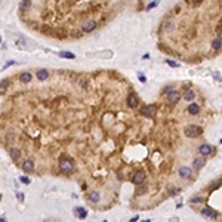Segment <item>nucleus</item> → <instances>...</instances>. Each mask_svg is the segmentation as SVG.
Here are the masks:
<instances>
[{
	"label": "nucleus",
	"instance_id": "b1692460",
	"mask_svg": "<svg viewBox=\"0 0 222 222\" xmlns=\"http://www.w3.org/2000/svg\"><path fill=\"white\" fill-rule=\"evenodd\" d=\"M30 3H31V0H22V2H21V7H28Z\"/></svg>",
	"mask_w": 222,
	"mask_h": 222
},
{
	"label": "nucleus",
	"instance_id": "dca6fc26",
	"mask_svg": "<svg viewBox=\"0 0 222 222\" xmlns=\"http://www.w3.org/2000/svg\"><path fill=\"white\" fill-rule=\"evenodd\" d=\"M194 96H195V93H194L193 90H187V92L184 93V99H185V101H188V102H190V101H193V99H194Z\"/></svg>",
	"mask_w": 222,
	"mask_h": 222
},
{
	"label": "nucleus",
	"instance_id": "473e14b6",
	"mask_svg": "<svg viewBox=\"0 0 222 222\" xmlns=\"http://www.w3.org/2000/svg\"><path fill=\"white\" fill-rule=\"evenodd\" d=\"M221 144H222V139H221Z\"/></svg>",
	"mask_w": 222,
	"mask_h": 222
},
{
	"label": "nucleus",
	"instance_id": "ddd939ff",
	"mask_svg": "<svg viewBox=\"0 0 222 222\" xmlns=\"http://www.w3.org/2000/svg\"><path fill=\"white\" fill-rule=\"evenodd\" d=\"M22 169L25 170V172H31V170L34 169V163H33V160H27V161H24Z\"/></svg>",
	"mask_w": 222,
	"mask_h": 222
},
{
	"label": "nucleus",
	"instance_id": "bb28decb",
	"mask_svg": "<svg viewBox=\"0 0 222 222\" xmlns=\"http://www.w3.org/2000/svg\"><path fill=\"white\" fill-rule=\"evenodd\" d=\"M80 86L82 88H88V82L86 80H80Z\"/></svg>",
	"mask_w": 222,
	"mask_h": 222
},
{
	"label": "nucleus",
	"instance_id": "412c9836",
	"mask_svg": "<svg viewBox=\"0 0 222 222\" xmlns=\"http://www.w3.org/2000/svg\"><path fill=\"white\" fill-rule=\"evenodd\" d=\"M30 80H31V74H30V73L21 74V82H22V83H28Z\"/></svg>",
	"mask_w": 222,
	"mask_h": 222
},
{
	"label": "nucleus",
	"instance_id": "9d476101",
	"mask_svg": "<svg viewBox=\"0 0 222 222\" xmlns=\"http://www.w3.org/2000/svg\"><path fill=\"white\" fill-rule=\"evenodd\" d=\"M187 111H188V114H191V116H197V114L200 113V105H199V104H195V102H193V104L188 105Z\"/></svg>",
	"mask_w": 222,
	"mask_h": 222
},
{
	"label": "nucleus",
	"instance_id": "0eeeda50",
	"mask_svg": "<svg viewBox=\"0 0 222 222\" xmlns=\"http://www.w3.org/2000/svg\"><path fill=\"white\" fill-rule=\"evenodd\" d=\"M126 102H127V105H129L130 108H136L138 107V98H136V95L135 93H129L127 95V99H126Z\"/></svg>",
	"mask_w": 222,
	"mask_h": 222
},
{
	"label": "nucleus",
	"instance_id": "39448f33",
	"mask_svg": "<svg viewBox=\"0 0 222 222\" xmlns=\"http://www.w3.org/2000/svg\"><path fill=\"white\" fill-rule=\"evenodd\" d=\"M156 107L154 105H145V107H142V110H141V114H144V116H147V117H154L156 116Z\"/></svg>",
	"mask_w": 222,
	"mask_h": 222
},
{
	"label": "nucleus",
	"instance_id": "7ed1b4c3",
	"mask_svg": "<svg viewBox=\"0 0 222 222\" xmlns=\"http://www.w3.org/2000/svg\"><path fill=\"white\" fill-rule=\"evenodd\" d=\"M95 28H96V21L95 19H88L86 22H83V25H82V31H84V33L93 31Z\"/></svg>",
	"mask_w": 222,
	"mask_h": 222
},
{
	"label": "nucleus",
	"instance_id": "1a4fd4ad",
	"mask_svg": "<svg viewBox=\"0 0 222 222\" xmlns=\"http://www.w3.org/2000/svg\"><path fill=\"white\" fill-rule=\"evenodd\" d=\"M212 151H213V148L210 147L209 144H203V145L199 147V152L201 156H209V154H212Z\"/></svg>",
	"mask_w": 222,
	"mask_h": 222
},
{
	"label": "nucleus",
	"instance_id": "4be33fe9",
	"mask_svg": "<svg viewBox=\"0 0 222 222\" xmlns=\"http://www.w3.org/2000/svg\"><path fill=\"white\" fill-rule=\"evenodd\" d=\"M7 84H9V82H7V80H3L2 83H0V92H3V90H6V88H7Z\"/></svg>",
	"mask_w": 222,
	"mask_h": 222
},
{
	"label": "nucleus",
	"instance_id": "20e7f679",
	"mask_svg": "<svg viewBox=\"0 0 222 222\" xmlns=\"http://www.w3.org/2000/svg\"><path fill=\"white\" fill-rule=\"evenodd\" d=\"M181 93H179V90H172V92H169L167 93V99L170 104H176V102L181 101Z\"/></svg>",
	"mask_w": 222,
	"mask_h": 222
},
{
	"label": "nucleus",
	"instance_id": "f3484780",
	"mask_svg": "<svg viewBox=\"0 0 222 222\" xmlns=\"http://www.w3.org/2000/svg\"><path fill=\"white\" fill-rule=\"evenodd\" d=\"M76 213H77V218H80V219L86 218V215H88V212L84 210V209H82V207H77V209H76Z\"/></svg>",
	"mask_w": 222,
	"mask_h": 222
},
{
	"label": "nucleus",
	"instance_id": "393cba45",
	"mask_svg": "<svg viewBox=\"0 0 222 222\" xmlns=\"http://www.w3.org/2000/svg\"><path fill=\"white\" fill-rule=\"evenodd\" d=\"M21 182H22V184H30V178H27V176H21Z\"/></svg>",
	"mask_w": 222,
	"mask_h": 222
},
{
	"label": "nucleus",
	"instance_id": "423d86ee",
	"mask_svg": "<svg viewBox=\"0 0 222 222\" xmlns=\"http://www.w3.org/2000/svg\"><path fill=\"white\" fill-rule=\"evenodd\" d=\"M201 215L203 216H207L210 219H216L218 218V212H215L212 207H204V209H201Z\"/></svg>",
	"mask_w": 222,
	"mask_h": 222
},
{
	"label": "nucleus",
	"instance_id": "aec40b11",
	"mask_svg": "<svg viewBox=\"0 0 222 222\" xmlns=\"http://www.w3.org/2000/svg\"><path fill=\"white\" fill-rule=\"evenodd\" d=\"M89 199H90V201H93V203H96V201H99V193H90L89 194Z\"/></svg>",
	"mask_w": 222,
	"mask_h": 222
},
{
	"label": "nucleus",
	"instance_id": "72a5a7b5",
	"mask_svg": "<svg viewBox=\"0 0 222 222\" xmlns=\"http://www.w3.org/2000/svg\"><path fill=\"white\" fill-rule=\"evenodd\" d=\"M0 40H2V37H0Z\"/></svg>",
	"mask_w": 222,
	"mask_h": 222
},
{
	"label": "nucleus",
	"instance_id": "6ab92c4d",
	"mask_svg": "<svg viewBox=\"0 0 222 222\" xmlns=\"http://www.w3.org/2000/svg\"><path fill=\"white\" fill-rule=\"evenodd\" d=\"M59 56L65 58V59H74L76 58V55L73 52H59Z\"/></svg>",
	"mask_w": 222,
	"mask_h": 222
},
{
	"label": "nucleus",
	"instance_id": "7c9ffc66",
	"mask_svg": "<svg viewBox=\"0 0 222 222\" xmlns=\"http://www.w3.org/2000/svg\"><path fill=\"white\" fill-rule=\"evenodd\" d=\"M139 80H141L142 83H145V82H147V79H145V76H139Z\"/></svg>",
	"mask_w": 222,
	"mask_h": 222
},
{
	"label": "nucleus",
	"instance_id": "4468645a",
	"mask_svg": "<svg viewBox=\"0 0 222 222\" xmlns=\"http://www.w3.org/2000/svg\"><path fill=\"white\" fill-rule=\"evenodd\" d=\"M11 157H12V160H19V157H21V151L18 150V148H12L11 150Z\"/></svg>",
	"mask_w": 222,
	"mask_h": 222
},
{
	"label": "nucleus",
	"instance_id": "5701e85b",
	"mask_svg": "<svg viewBox=\"0 0 222 222\" xmlns=\"http://www.w3.org/2000/svg\"><path fill=\"white\" fill-rule=\"evenodd\" d=\"M166 64H167V65H170V67H173V68L179 67V64H178V62H175V61H172V59H166Z\"/></svg>",
	"mask_w": 222,
	"mask_h": 222
},
{
	"label": "nucleus",
	"instance_id": "9b49d317",
	"mask_svg": "<svg viewBox=\"0 0 222 222\" xmlns=\"http://www.w3.org/2000/svg\"><path fill=\"white\" fill-rule=\"evenodd\" d=\"M191 169L190 167H181V169H179V176H181V178H184V179H188V178H191Z\"/></svg>",
	"mask_w": 222,
	"mask_h": 222
},
{
	"label": "nucleus",
	"instance_id": "2f4dec72",
	"mask_svg": "<svg viewBox=\"0 0 222 222\" xmlns=\"http://www.w3.org/2000/svg\"><path fill=\"white\" fill-rule=\"evenodd\" d=\"M218 34H219V39H221V40H222V27H221V28H219V31H218Z\"/></svg>",
	"mask_w": 222,
	"mask_h": 222
},
{
	"label": "nucleus",
	"instance_id": "a211bd4d",
	"mask_svg": "<svg viewBox=\"0 0 222 222\" xmlns=\"http://www.w3.org/2000/svg\"><path fill=\"white\" fill-rule=\"evenodd\" d=\"M221 46H222V40L221 39H215V40L212 41V47L215 49V50H219Z\"/></svg>",
	"mask_w": 222,
	"mask_h": 222
},
{
	"label": "nucleus",
	"instance_id": "c85d7f7f",
	"mask_svg": "<svg viewBox=\"0 0 222 222\" xmlns=\"http://www.w3.org/2000/svg\"><path fill=\"white\" fill-rule=\"evenodd\" d=\"M193 3L197 6V5H201V3H203V0H193Z\"/></svg>",
	"mask_w": 222,
	"mask_h": 222
},
{
	"label": "nucleus",
	"instance_id": "f257e3e1",
	"mask_svg": "<svg viewBox=\"0 0 222 222\" xmlns=\"http://www.w3.org/2000/svg\"><path fill=\"white\" fill-rule=\"evenodd\" d=\"M201 132H203V129L197 124H188V126H185V129H184V135L187 138H197V136L201 135Z\"/></svg>",
	"mask_w": 222,
	"mask_h": 222
},
{
	"label": "nucleus",
	"instance_id": "f03ea898",
	"mask_svg": "<svg viewBox=\"0 0 222 222\" xmlns=\"http://www.w3.org/2000/svg\"><path fill=\"white\" fill-rule=\"evenodd\" d=\"M59 169H61L62 172L68 173V172H71V170L74 169V164H73L71 160H61V163H59Z\"/></svg>",
	"mask_w": 222,
	"mask_h": 222
},
{
	"label": "nucleus",
	"instance_id": "2eb2a0df",
	"mask_svg": "<svg viewBox=\"0 0 222 222\" xmlns=\"http://www.w3.org/2000/svg\"><path fill=\"white\" fill-rule=\"evenodd\" d=\"M47 76H49V74H47V70H39V71H37V79H39V80H46Z\"/></svg>",
	"mask_w": 222,
	"mask_h": 222
},
{
	"label": "nucleus",
	"instance_id": "cd10ccee",
	"mask_svg": "<svg viewBox=\"0 0 222 222\" xmlns=\"http://www.w3.org/2000/svg\"><path fill=\"white\" fill-rule=\"evenodd\" d=\"M199 201H203V199L201 197H195V199L191 200V203H199Z\"/></svg>",
	"mask_w": 222,
	"mask_h": 222
},
{
	"label": "nucleus",
	"instance_id": "a878e982",
	"mask_svg": "<svg viewBox=\"0 0 222 222\" xmlns=\"http://www.w3.org/2000/svg\"><path fill=\"white\" fill-rule=\"evenodd\" d=\"M157 5H158V2H157V0H156V2H152V3H150V5H148V7H147V9L150 11V9H152V7H156Z\"/></svg>",
	"mask_w": 222,
	"mask_h": 222
},
{
	"label": "nucleus",
	"instance_id": "6e6552de",
	"mask_svg": "<svg viewBox=\"0 0 222 222\" xmlns=\"http://www.w3.org/2000/svg\"><path fill=\"white\" fill-rule=\"evenodd\" d=\"M144 179H145V173L142 172V170H138L135 175H133V178H132V182L133 184H136V185H139V184H142L144 182Z\"/></svg>",
	"mask_w": 222,
	"mask_h": 222
},
{
	"label": "nucleus",
	"instance_id": "f8f14e48",
	"mask_svg": "<svg viewBox=\"0 0 222 222\" xmlns=\"http://www.w3.org/2000/svg\"><path fill=\"white\" fill-rule=\"evenodd\" d=\"M204 164H206V160H204L203 157H199V158H195V160H194L193 167H194L195 170H199V169H201Z\"/></svg>",
	"mask_w": 222,
	"mask_h": 222
},
{
	"label": "nucleus",
	"instance_id": "c756f323",
	"mask_svg": "<svg viewBox=\"0 0 222 222\" xmlns=\"http://www.w3.org/2000/svg\"><path fill=\"white\" fill-rule=\"evenodd\" d=\"M164 93H169V92H172V88L170 86H167V88H164V90H163Z\"/></svg>",
	"mask_w": 222,
	"mask_h": 222
}]
</instances>
